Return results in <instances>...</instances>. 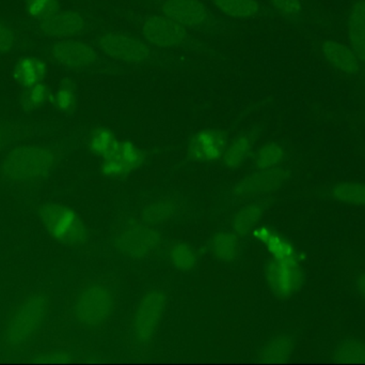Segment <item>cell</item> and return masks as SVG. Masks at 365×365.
<instances>
[{
  "label": "cell",
  "instance_id": "35",
  "mask_svg": "<svg viewBox=\"0 0 365 365\" xmlns=\"http://www.w3.org/2000/svg\"><path fill=\"white\" fill-rule=\"evenodd\" d=\"M16 36L14 30L4 19H0V56L6 55L14 49Z\"/></svg>",
  "mask_w": 365,
  "mask_h": 365
},
{
  "label": "cell",
  "instance_id": "12",
  "mask_svg": "<svg viewBox=\"0 0 365 365\" xmlns=\"http://www.w3.org/2000/svg\"><path fill=\"white\" fill-rule=\"evenodd\" d=\"M227 146L225 133L217 129H203L191 137L187 152L193 162L214 163L222 159Z\"/></svg>",
  "mask_w": 365,
  "mask_h": 365
},
{
  "label": "cell",
  "instance_id": "4",
  "mask_svg": "<svg viewBox=\"0 0 365 365\" xmlns=\"http://www.w3.org/2000/svg\"><path fill=\"white\" fill-rule=\"evenodd\" d=\"M41 224L51 239L64 246H81L87 241V227L77 212L60 203H46L38 211Z\"/></svg>",
  "mask_w": 365,
  "mask_h": 365
},
{
  "label": "cell",
  "instance_id": "27",
  "mask_svg": "<svg viewBox=\"0 0 365 365\" xmlns=\"http://www.w3.org/2000/svg\"><path fill=\"white\" fill-rule=\"evenodd\" d=\"M169 263L182 272H190L195 269L197 264V254L192 246L187 244H173L167 253Z\"/></svg>",
  "mask_w": 365,
  "mask_h": 365
},
{
  "label": "cell",
  "instance_id": "38",
  "mask_svg": "<svg viewBox=\"0 0 365 365\" xmlns=\"http://www.w3.org/2000/svg\"><path fill=\"white\" fill-rule=\"evenodd\" d=\"M4 132L2 126H0V149H1L2 145H4Z\"/></svg>",
  "mask_w": 365,
  "mask_h": 365
},
{
  "label": "cell",
  "instance_id": "8",
  "mask_svg": "<svg viewBox=\"0 0 365 365\" xmlns=\"http://www.w3.org/2000/svg\"><path fill=\"white\" fill-rule=\"evenodd\" d=\"M266 281L277 297L287 299L295 296L304 286V271L300 261L272 259L265 270Z\"/></svg>",
  "mask_w": 365,
  "mask_h": 365
},
{
  "label": "cell",
  "instance_id": "23",
  "mask_svg": "<svg viewBox=\"0 0 365 365\" xmlns=\"http://www.w3.org/2000/svg\"><path fill=\"white\" fill-rule=\"evenodd\" d=\"M331 196L345 205L364 207L365 184L364 182H339L330 191Z\"/></svg>",
  "mask_w": 365,
  "mask_h": 365
},
{
  "label": "cell",
  "instance_id": "7",
  "mask_svg": "<svg viewBox=\"0 0 365 365\" xmlns=\"http://www.w3.org/2000/svg\"><path fill=\"white\" fill-rule=\"evenodd\" d=\"M160 235L151 227L130 223L120 231L115 239V248L124 256L141 259L154 254L160 246Z\"/></svg>",
  "mask_w": 365,
  "mask_h": 365
},
{
  "label": "cell",
  "instance_id": "11",
  "mask_svg": "<svg viewBox=\"0 0 365 365\" xmlns=\"http://www.w3.org/2000/svg\"><path fill=\"white\" fill-rule=\"evenodd\" d=\"M145 162L143 150L130 141H119L113 151L103 159L101 173L106 178H117L138 171Z\"/></svg>",
  "mask_w": 365,
  "mask_h": 365
},
{
  "label": "cell",
  "instance_id": "3",
  "mask_svg": "<svg viewBox=\"0 0 365 365\" xmlns=\"http://www.w3.org/2000/svg\"><path fill=\"white\" fill-rule=\"evenodd\" d=\"M117 304V296L110 287L94 283L77 294L73 304V317L81 327H100L113 316Z\"/></svg>",
  "mask_w": 365,
  "mask_h": 365
},
{
  "label": "cell",
  "instance_id": "15",
  "mask_svg": "<svg viewBox=\"0 0 365 365\" xmlns=\"http://www.w3.org/2000/svg\"><path fill=\"white\" fill-rule=\"evenodd\" d=\"M287 179V171L279 167L268 171H257V173L242 179L236 186L235 193L240 197H252L269 193L280 188Z\"/></svg>",
  "mask_w": 365,
  "mask_h": 365
},
{
  "label": "cell",
  "instance_id": "14",
  "mask_svg": "<svg viewBox=\"0 0 365 365\" xmlns=\"http://www.w3.org/2000/svg\"><path fill=\"white\" fill-rule=\"evenodd\" d=\"M163 13L184 28L203 27L210 12L201 0H166L162 6Z\"/></svg>",
  "mask_w": 365,
  "mask_h": 365
},
{
  "label": "cell",
  "instance_id": "37",
  "mask_svg": "<svg viewBox=\"0 0 365 365\" xmlns=\"http://www.w3.org/2000/svg\"><path fill=\"white\" fill-rule=\"evenodd\" d=\"M66 357H68V356L62 353H53L47 356H43V358H49V360H47V361L51 362L66 361ZM43 358H41V359H43Z\"/></svg>",
  "mask_w": 365,
  "mask_h": 365
},
{
  "label": "cell",
  "instance_id": "29",
  "mask_svg": "<svg viewBox=\"0 0 365 365\" xmlns=\"http://www.w3.org/2000/svg\"><path fill=\"white\" fill-rule=\"evenodd\" d=\"M263 214L264 208L259 204L245 206L242 209L238 210L234 216V231L238 235H247L252 231L255 227H257Z\"/></svg>",
  "mask_w": 365,
  "mask_h": 365
},
{
  "label": "cell",
  "instance_id": "6",
  "mask_svg": "<svg viewBox=\"0 0 365 365\" xmlns=\"http://www.w3.org/2000/svg\"><path fill=\"white\" fill-rule=\"evenodd\" d=\"M98 45L105 55L124 64H147L152 58L147 43L123 32H106L101 36Z\"/></svg>",
  "mask_w": 365,
  "mask_h": 365
},
{
  "label": "cell",
  "instance_id": "25",
  "mask_svg": "<svg viewBox=\"0 0 365 365\" xmlns=\"http://www.w3.org/2000/svg\"><path fill=\"white\" fill-rule=\"evenodd\" d=\"M119 143V139L110 129L101 126L90 134L88 148L94 156L101 159L107 158Z\"/></svg>",
  "mask_w": 365,
  "mask_h": 365
},
{
  "label": "cell",
  "instance_id": "30",
  "mask_svg": "<svg viewBox=\"0 0 365 365\" xmlns=\"http://www.w3.org/2000/svg\"><path fill=\"white\" fill-rule=\"evenodd\" d=\"M51 99V91L48 86L43 83L36 84L32 87L26 88L21 94V109L26 113H32L42 109Z\"/></svg>",
  "mask_w": 365,
  "mask_h": 365
},
{
  "label": "cell",
  "instance_id": "26",
  "mask_svg": "<svg viewBox=\"0 0 365 365\" xmlns=\"http://www.w3.org/2000/svg\"><path fill=\"white\" fill-rule=\"evenodd\" d=\"M284 159L285 150L280 144L267 143L255 152L253 163L257 171H268L279 167Z\"/></svg>",
  "mask_w": 365,
  "mask_h": 365
},
{
  "label": "cell",
  "instance_id": "5",
  "mask_svg": "<svg viewBox=\"0 0 365 365\" xmlns=\"http://www.w3.org/2000/svg\"><path fill=\"white\" fill-rule=\"evenodd\" d=\"M166 306V295L160 289H152L141 298L130 324L132 339L135 344L145 346L154 340L164 317Z\"/></svg>",
  "mask_w": 365,
  "mask_h": 365
},
{
  "label": "cell",
  "instance_id": "21",
  "mask_svg": "<svg viewBox=\"0 0 365 365\" xmlns=\"http://www.w3.org/2000/svg\"><path fill=\"white\" fill-rule=\"evenodd\" d=\"M295 351V342L292 336L280 334L267 341L259 351V359L266 362H284L291 359Z\"/></svg>",
  "mask_w": 365,
  "mask_h": 365
},
{
  "label": "cell",
  "instance_id": "18",
  "mask_svg": "<svg viewBox=\"0 0 365 365\" xmlns=\"http://www.w3.org/2000/svg\"><path fill=\"white\" fill-rule=\"evenodd\" d=\"M253 237L262 242L274 259H294L302 261V254L296 250L295 246L280 234L269 227L257 226L252 231Z\"/></svg>",
  "mask_w": 365,
  "mask_h": 365
},
{
  "label": "cell",
  "instance_id": "33",
  "mask_svg": "<svg viewBox=\"0 0 365 365\" xmlns=\"http://www.w3.org/2000/svg\"><path fill=\"white\" fill-rule=\"evenodd\" d=\"M177 212V207L168 201H158L150 206L149 209L145 211V219L148 222L164 223L169 219L175 216Z\"/></svg>",
  "mask_w": 365,
  "mask_h": 365
},
{
  "label": "cell",
  "instance_id": "34",
  "mask_svg": "<svg viewBox=\"0 0 365 365\" xmlns=\"http://www.w3.org/2000/svg\"><path fill=\"white\" fill-rule=\"evenodd\" d=\"M270 4L278 14L287 19H297L304 11L302 0H270Z\"/></svg>",
  "mask_w": 365,
  "mask_h": 365
},
{
  "label": "cell",
  "instance_id": "1",
  "mask_svg": "<svg viewBox=\"0 0 365 365\" xmlns=\"http://www.w3.org/2000/svg\"><path fill=\"white\" fill-rule=\"evenodd\" d=\"M51 294L36 291L19 300L6 314L0 329V344L6 353L25 351L43 331L53 313Z\"/></svg>",
  "mask_w": 365,
  "mask_h": 365
},
{
  "label": "cell",
  "instance_id": "9",
  "mask_svg": "<svg viewBox=\"0 0 365 365\" xmlns=\"http://www.w3.org/2000/svg\"><path fill=\"white\" fill-rule=\"evenodd\" d=\"M141 32L148 43L160 49H175L188 40L186 28L164 14L145 17L141 24Z\"/></svg>",
  "mask_w": 365,
  "mask_h": 365
},
{
  "label": "cell",
  "instance_id": "28",
  "mask_svg": "<svg viewBox=\"0 0 365 365\" xmlns=\"http://www.w3.org/2000/svg\"><path fill=\"white\" fill-rule=\"evenodd\" d=\"M334 361L340 364H365V342L349 339L339 343L334 351Z\"/></svg>",
  "mask_w": 365,
  "mask_h": 365
},
{
  "label": "cell",
  "instance_id": "20",
  "mask_svg": "<svg viewBox=\"0 0 365 365\" xmlns=\"http://www.w3.org/2000/svg\"><path fill=\"white\" fill-rule=\"evenodd\" d=\"M253 150V139L248 134H242L227 144L222 159L227 169H237L250 158Z\"/></svg>",
  "mask_w": 365,
  "mask_h": 365
},
{
  "label": "cell",
  "instance_id": "31",
  "mask_svg": "<svg viewBox=\"0 0 365 365\" xmlns=\"http://www.w3.org/2000/svg\"><path fill=\"white\" fill-rule=\"evenodd\" d=\"M51 102L60 113H72L77 105V91L74 84L66 79L51 94Z\"/></svg>",
  "mask_w": 365,
  "mask_h": 365
},
{
  "label": "cell",
  "instance_id": "22",
  "mask_svg": "<svg viewBox=\"0 0 365 365\" xmlns=\"http://www.w3.org/2000/svg\"><path fill=\"white\" fill-rule=\"evenodd\" d=\"M210 250L215 259L223 263H229L237 257L240 244L234 234L219 231L210 240Z\"/></svg>",
  "mask_w": 365,
  "mask_h": 365
},
{
  "label": "cell",
  "instance_id": "17",
  "mask_svg": "<svg viewBox=\"0 0 365 365\" xmlns=\"http://www.w3.org/2000/svg\"><path fill=\"white\" fill-rule=\"evenodd\" d=\"M322 53L330 66L347 75L360 71V59L351 46L336 40H327L322 45Z\"/></svg>",
  "mask_w": 365,
  "mask_h": 365
},
{
  "label": "cell",
  "instance_id": "32",
  "mask_svg": "<svg viewBox=\"0 0 365 365\" xmlns=\"http://www.w3.org/2000/svg\"><path fill=\"white\" fill-rule=\"evenodd\" d=\"M25 6L27 14L40 23L59 10V0H26Z\"/></svg>",
  "mask_w": 365,
  "mask_h": 365
},
{
  "label": "cell",
  "instance_id": "36",
  "mask_svg": "<svg viewBox=\"0 0 365 365\" xmlns=\"http://www.w3.org/2000/svg\"><path fill=\"white\" fill-rule=\"evenodd\" d=\"M356 286H357L358 293L360 294L362 299L365 301V272L358 276L357 282H356Z\"/></svg>",
  "mask_w": 365,
  "mask_h": 365
},
{
  "label": "cell",
  "instance_id": "10",
  "mask_svg": "<svg viewBox=\"0 0 365 365\" xmlns=\"http://www.w3.org/2000/svg\"><path fill=\"white\" fill-rule=\"evenodd\" d=\"M51 57L56 64L70 71L87 70L96 66L98 60L96 49L77 38L56 41L51 47Z\"/></svg>",
  "mask_w": 365,
  "mask_h": 365
},
{
  "label": "cell",
  "instance_id": "16",
  "mask_svg": "<svg viewBox=\"0 0 365 365\" xmlns=\"http://www.w3.org/2000/svg\"><path fill=\"white\" fill-rule=\"evenodd\" d=\"M48 73L44 58L38 56H21L12 66V79L23 89L43 83Z\"/></svg>",
  "mask_w": 365,
  "mask_h": 365
},
{
  "label": "cell",
  "instance_id": "19",
  "mask_svg": "<svg viewBox=\"0 0 365 365\" xmlns=\"http://www.w3.org/2000/svg\"><path fill=\"white\" fill-rule=\"evenodd\" d=\"M347 36L351 49L365 64V0H357L351 6L347 19Z\"/></svg>",
  "mask_w": 365,
  "mask_h": 365
},
{
  "label": "cell",
  "instance_id": "13",
  "mask_svg": "<svg viewBox=\"0 0 365 365\" xmlns=\"http://www.w3.org/2000/svg\"><path fill=\"white\" fill-rule=\"evenodd\" d=\"M38 24L42 34L55 40L77 38L88 28L85 16L78 11L60 9L51 17Z\"/></svg>",
  "mask_w": 365,
  "mask_h": 365
},
{
  "label": "cell",
  "instance_id": "2",
  "mask_svg": "<svg viewBox=\"0 0 365 365\" xmlns=\"http://www.w3.org/2000/svg\"><path fill=\"white\" fill-rule=\"evenodd\" d=\"M56 164L57 154L46 146H17L4 156L1 174L12 184L31 186L46 179Z\"/></svg>",
  "mask_w": 365,
  "mask_h": 365
},
{
  "label": "cell",
  "instance_id": "24",
  "mask_svg": "<svg viewBox=\"0 0 365 365\" xmlns=\"http://www.w3.org/2000/svg\"><path fill=\"white\" fill-rule=\"evenodd\" d=\"M212 2L223 14L233 19H252L259 12L257 0H212Z\"/></svg>",
  "mask_w": 365,
  "mask_h": 365
}]
</instances>
